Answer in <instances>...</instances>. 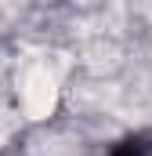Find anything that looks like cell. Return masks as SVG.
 <instances>
[{"label": "cell", "mask_w": 152, "mask_h": 156, "mask_svg": "<svg viewBox=\"0 0 152 156\" xmlns=\"http://www.w3.org/2000/svg\"><path fill=\"white\" fill-rule=\"evenodd\" d=\"M109 156H152V153L145 149V145H138V142L130 138V142H123V145H116V149H112Z\"/></svg>", "instance_id": "6da1fadb"}]
</instances>
